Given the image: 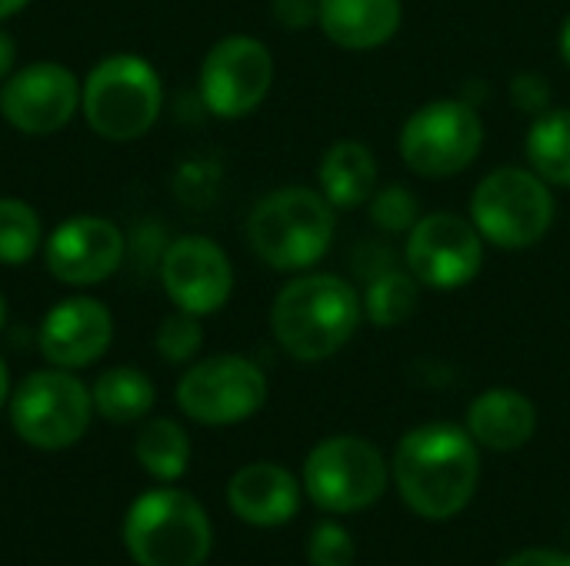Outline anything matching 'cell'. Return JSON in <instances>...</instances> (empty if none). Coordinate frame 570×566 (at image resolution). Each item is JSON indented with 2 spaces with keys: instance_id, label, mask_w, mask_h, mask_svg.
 I'll return each mask as SVG.
<instances>
[{
  "instance_id": "6da1fadb",
  "label": "cell",
  "mask_w": 570,
  "mask_h": 566,
  "mask_svg": "<svg viewBox=\"0 0 570 566\" xmlns=\"http://www.w3.org/2000/svg\"><path fill=\"white\" fill-rule=\"evenodd\" d=\"M481 477L478 444L464 427L424 424L401 437L394 450V480L401 500L424 520L458 517Z\"/></svg>"
},
{
  "instance_id": "7a4b0ae2",
  "label": "cell",
  "mask_w": 570,
  "mask_h": 566,
  "mask_svg": "<svg viewBox=\"0 0 570 566\" xmlns=\"http://www.w3.org/2000/svg\"><path fill=\"white\" fill-rule=\"evenodd\" d=\"M364 320L357 287L337 274H297L271 304V334L277 347L301 360L321 364L344 350Z\"/></svg>"
},
{
  "instance_id": "3957f363",
  "label": "cell",
  "mask_w": 570,
  "mask_h": 566,
  "mask_svg": "<svg viewBox=\"0 0 570 566\" xmlns=\"http://www.w3.org/2000/svg\"><path fill=\"white\" fill-rule=\"evenodd\" d=\"M334 207L321 190L291 183L264 193L247 217V244L277 274H304L334 240Z\"/></svg>"
},
{
  "instance_id": "277c9868",
  "label": "cell",
  "mask_w": 570,
  "mask_h": 566,
  "mask_svg": "<svg viewBox=\"0 0 570 566\" xmlns=\"http://www.w3.org/2000/svg\"><path fill=\"white\" fill-rule=\"evenodd\" d=\"M164 110V80L140 53H107L80 83L87 127L110 143H130L154 130Z\"/></svg>"
},
{
  "instance_id": "5b68a950",
  "label": "cell",
  "mask_w": 570,
  "mask_h": 566,
  "mask_svg": "<svg viewBox=\"0 0 570 566\" xmlns=\"http://www.w3.org/2000/svg\"><path fill=\"white\" fill-rule=\"evenodd\" d=\"M124 547L137 566H204L214 547L207 510L184 490H144L124 517Z\"/></svg>"
},
{
  "instance_id": "8992f818",
  "label": "cell",
  "mask_w": 570,
  "mask_h": 566,
  "mask_svg": "<svg viewBox=\"0 0 570 566\" xmlns=\"http://www.w3.org/2000/svg\"><path fill=\"white\" fill-rule=\"evenodd\" d=\"M468 217L484 244L498 250H531L554 227L558 200L551 183L531 167H498L474 187Z\"/></svg>"
},
{
  "instance_id": "52a82bcc",
  "label": "cell",
  "mask_w": 570,
  "mask_h": 566,
  "mask_svg": "<svg viewBox=\"0 0 570 566\" xmlns=\"http://www.w3.org/2000/svg\"><path fill=\"white\" fill-rule=\"evenodd\" d=\"M7 407L13 434L27 447L47 454L73 447L94 420L90 387L73 370L60 367L27 374L10 390Z\"/></svg>"
},
{
  "instance_id": "ba28073f",
  "label": "cell",
  "mask_w": 570,
  "mask_h": 566,
  "mask_svg": "<svg viewBox=\"0 0 570 566\" xmlns=\"http://www.w3.org/2000/svg\"><path fill=\"white\" fill-rule=\"evenodd\" d=\"M397 150L417 177H458L484 150V120L464 97L428 100L404 120Z\"/></svg>"
},
{
  "instance_id": "9c48e42d",
  "label": "cell",
  "mask_w": 570,
  "mask_h": 566,
  "mask_svg": "<svg viewBox=\"0 0 570 566\" xmlns=\"http://www.w3.org/2000/svg\"><path fill=\"white\" fill-rule=\"evenodd\" d=\"M304 490L331 514L367 510L387 490L384 454L364 437H327L304 460Z\"/></svg>"
},
{
  "instance_id": "30bf717a",
  "label": "cell",
  "mask_w": 570,
  "mask_h": 566,
  "mask_svg": "<svg viewBox=\"0 0 570 566\" xmlns=\"http://www.w3.org/2000/svg\"><path fill=\"white\" fill-rule=\"evenodd\" d=\"M174 400L194 424L234 427L267 404V377L240 354H214L187 367L177 380Z\"/></svg>"
},
{
  "instance_id": "8fae6325",
  "label": "cell",
  "mask_w": 570,
  "mask_h": 566,
  "mask_svg": "<svg viewBox=\"0 0 570 566\" xmlns=\"http://www.w3.org/2000/svg\"><path fill=\"white\" fill-rule=\"evenodd\" d=\"M274 87V53L250 33L220 37L197 73L200 103L220 120L250 117Z\"/></svg>"
},
{
  "instance_id": "7c38bea8",
  "label": "cell",
  "mask_w": 570,
  "mask_h": 566,
  "mask_svg": "<svg viewBox=\"0 0 570 566\" xmlns=\"http://www.w3.org/2000/svg\"><path fill=\"white\" fill-rule=\"evenodd\" d=\"M484 237L471 217L438 210L421 214V220L407 230L404 264L431 290H458L468 287L484 267Z\"/></svg>"
},
{
  "instance_id": "4fadbf2b",
  "label": "cell",
  "mask_w": 570,
  "mask_h": 566,
  "mask_svg": "<svg viewBox=\"0 0 570 566\" xmlns=\"http://www.w3.org/2000/svg\"><path fill=\"white\" fill-rule=\"evenodd\" d=\"M80 83L60 60H30L0 83V117L23 137H50L77 117Z\"/></svg>"
},
{
  "instance_id": "5bb4252c",
  "label": "cell",
  "mask_w": 570,
  "mask_h": 566,
  "mask_svg": "<svg viewBox=\"0 0 570 566\" xmlns=\"http://www.w3.org/2000/svg\"><path fill=\"white\" fill-rule=\"evenodd\" d=\"M157 274L174 310H187L194 317H210L224 310L234 294L230 257L217 240L204 234H184L170 240L160 254Z\"/></svg>"
},
{
  "instance_id": "9a60e30c",
  "label": "cell",
  "mask_w": 570,
  "mask_h": 566,
  "mask_svg": "<svg viewBox=\"0 0 570 566\" xmlns=\"http://www.w3.org/2000/svg\"><path fill=\"white\" fill-rule=\"evenodd\" d=\"M127 257L124 230L97 214L60 220L43 240L47 274L63 287H97L110 280Z\"/></svg>"
},
{
  "instance_id": "2e32d148",
  "label": "cell",
  "mask_w": 570,
  "mask_h": 566,
  "mask_svg": "<svg viewBox=\"0 0 570 566\" xmlns=\"http://www.w3.org/2000/svg\"><path fill=\"white\" fill-rule=\"evenodd\" d=\"M114 344V314L97 297H63L57 300L40 327L37 347L50 367L60 370H83L97 364Z\"/></svg>"
},
{
  "instance_id": "e0dca14e",
  "label": "cell",
  "mask_w": 570,
  "mask_h": 566,
  "mask_svg": "<svg viewBox=\"0 0 570 566\" xmlns=\"http://www.w3.org/2000/svg\"><path fill=\"white\" fill-rule=\"evenodd\" d=\"M227 504L250 527H281L301 510V484L281 464H247L230 477Z\"/></svg>"
},
{
  "instance_id": "ac0fdd59",
  "label": "cell",
  "mask_w": 570,
  "mask_h": 566,
  "mask_svg": "<svg viewBox=\"0 0 570 566\" xmlns=\"http://www.w3.org/2000/svg\"><path fill=\"white\" fill-rule=\"evenodd\" d=\"M401 0H321L317 27L341 50H377L401 30Z\"/></svg>"
},
{
  "instance_id": "d6986e66",
  "label": "cell",
  "mask_w": 570,
  "mask_h": 566,
  "mask_svg": "<svg viewBox=\"0 0 570 566\" xmlns=\"http://www.w3.org/2000/svg\"><path fill=\"white\" fill-rule=\"evenodd\" d=\"M538 430V407L531 397L511 387H494L484 390L471 410H468V434L474 444L494 450V454H511L521 450Z\"/></svg>"
},
{
  "instance_id": "ffe728a7",
  "label": "cell",
  "mask_w": 570,
  "mask_h": 566,
  "mask_svg": "<svg viewBox=\"0 0 570 566\" xmlns=\"http://www.w3.org/2000/svg\"><path fill=\"white\" fill-rule=\"evenodd\" d=\"M317 190L334 210L364 207L377 190V157L361 140H337L317 167Z\"/></svg>"
},
{
  "instance_id": "44dd1931",
  "label": "cell",
  "mask_w": 570,
  "mask_h": 566,
  "mask_svg": "<svg viewBox=\"0 0 570 566\" xmlns=\"http://www.w3.org/2000/svg\"><path fill=\"white\" fill-rule=\"evenodd\" d=\"M94 414L107 424H137L154 410L157 387L140 367H110L90 387Z\"/></svg>"
},
{
  "instance_id": "7402d4cb",
  "label": "cell",
  "mask_w": 570,
  "mask_h": 566,
  "mask_svg": "<svg viewBox=\"0 0 570 566\" xmlns=\"http://www.w3.org/2000/svg\"><path fill=\"white\" fill-rule=\"evenodd\" d=\"M524 157L544 183L570 190V107H548L531 120Z\"/></svg>"
},
{
  "instance_id": "603a6c76",
  "label": "cell",
  "mask_w": 570,
  "mask_h": 566,
  "mask_svg": "<svg viewBox=\"0 0 570 566\" xmlns=\"http://www.w3.org/2000/svg\"><path fill=\"white\" fill-rule=\"evenodd\" d=\"M134 457L154 480L174 484L190 467V437L177 420L150 417L140 424V430L134 437Z\"/></svg>"
},
{
  "instance_id": "cb8c5ba5",
  "label": "cell",
  "mask_w": 570,
  "mask_h": 566,
  "mask_svg": "<svg viewBox=\"0 0 570 566\" xmlns=\"http://www.w3.org/2000/svg\"><path fill=\"white\" fill-rule=\"evenodd\" d=\"M364 300V320L374 327H401L417 314L421 304V280L407 267H387L371 277Z\"/></svg>"
},
{
  "instance_id": "d4e9b609",
  "label": "cell",
  "mask_w": 570,
  "mask_h": 566,
  "mask_svg": "<svg viewBox=\"0 0 570 566\" xmlns=\"http://www.w3.org/2000/svg\"><path fill=\"white\" fill-rule=\"evenodd\" d=\"M43 220L20 197H0V264L23 267L43 250Z\"/></svg>"
},
{
  "instance_id": "484cf974",
  "label": "cell",
  "mask_w": 570,
  "mask_h": 566,
  "mask_svg": "<svg viewBox=\"0 0 570 566\" xmlns=\"http://www.w3.org/2000/svg\"><path fill=\"white\" fill-rule=\"evenodd\" d=\"M154 347L167 364H190L204 347L200 317H194L187 310H174L170 317L160 320V327L154 334Z\"/></svg>"
},
{
  "instance_id": "4316f807",
  "label": "cell",
  "mask_w": 570,
  "mask_h": 566,
  "mask_svg": "<svg viewBox=\"0 0 570 566\" xmlns=\"http://www.w3.org/2000/svg\"><path fill=\"white\" fill-rule=\"evenodd\" d=\"M367 207H371L374 227H381L387 234H407L421 220V203H417V197L404 183L377 187L374 197L367 200Z\"/></svg>"
},
{
  "instance_id": "83f0119b",
  "label": "cell",
  "mask_w": 570,
  "mask_h": 566,
  "mask_svg": "<svg viewBox=\"0 0 570 566\" xmlns=\"http://www.w3.org/2000/svg\"><path fill=\"white\" fill-rule=\"evenodd\" d=\"M357 547L354 537L341 524H317L307 540V560L311 566H354Z\"/></svg>"
},
{
  "instance_id": "f1b7e54d",
  "label": "cell",
  "mask_w": 570,
  "mask_h": 566,
  "mask_svg": "<svg viewBox=\"0 0 570 566\" xmlns=\"http://www.w3.org/2000/svg\"><path fill=\"white\" fill-rule=\"evenodd\" d=\"M508 93H511V103L528 113V117H538L551 107V87H548V77L534 73V70H524L518 77H511L508 83Z\"/></svg>"
},
{
  "instance_id": "f546056e",
  "label": "cell",
  "mask_w": 570,
  "mask_h": 566,
  "mask_svg": "<svg viewBox=\"0 0 570 566\" xmlns=\"http://www.w3.org/2000/svg\"><path fill=\"white\" fill-rule=\"evenodd\" d=\"M271 13L284 30H307L317 23L321 0H271Z\"/></svg>"
},
{
  "instance_id": "4dcf8cb0",
  "label": "cell",
  "mask_w": 570,
  "mask_h": 566,
  "mask_svg": "<svg viewBox=\"0 0 570 566\" xmlns=\"http://www.w3.org/2000/svg\"><path fill=\"white\" fill-rule=\"evenodd\" d=\"M501 566H570V557L558 554V550H524Z\"/></svg>"
},
{
  "instance_id": "1f68e13d",
  "label": "cell",
  "mask_w": 570,
  "mask_h": 566,
  "mask_svg": "<svg viewBox=\"0 0 570 566\" xmlns=\"http://www.w3.org/2000/svg\"><path fill=\"white\" fill-rule=\"evenodd\" d=\"M13 70H17V40H13L7 30H0V83H3Z\"/></svg>"
},
{
  "instance_id": "d6a6232c",
  "label": "cell",
  "mask_w": 570,
  "mask_h": 566,
  "mask_svg": "<svg viewBox=\"0 0 570 566\" xmlns=\"http://www.w3.org/2000/svg\"><path fill=\"white\" fill-rule=\"evenodd\" d=\"M33 0H0V23L3 20H10V17H17L20 10H27Z\"/></svg>"
},
{
  "instance_id": "836d02e7",
  "label": "cell",
  "mask_w": 570,
  "mask_h": 566,
  "mask_svg": "<svg viewBox=\"0 0 570 566\" xmlns=\"http://www.w3.org/2000/svg\"><path fill=\"white\" fill-rule=\"evenodd\" d=\"M558 50H561V60L570 67V13L561 23V33H558Z\"/></svg>"
},
{
  "instance_id": "e575fe53",
  "label": "cell",
  "mask_w": 570,
  "mask_h": 566,
  "mask_svg": "<svg viewBox=\"0 0 570 566\" xmlns=\"http://www.w3.org/2000/svg\"><path fill=\"white\" fill-rule=\"evenodd\" d=\"M10 400V370H7V360L0 357V407Z\"/></svg>"
},
{
  "instance_id": "d590c367",
  "label": "cell",
  "mask_w": 570,
  "mask_h": 566,
  "mask_svg": "<svg viewBox=\"0 0 570 566\" xmlns=\"http://www.w3.org/2000/svg\"><path fill=\"white\" fill-rule=\"evenodd\" d=\"M7 317H10V307H7V297H3V290H0V334H3V327H7Z\"/></svg>"
}]
</instances>
